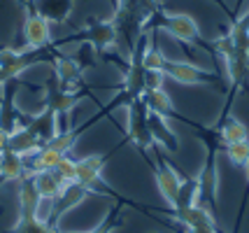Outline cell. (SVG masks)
I'll return each mask as SVG.
<instances>
[{"mask_svg": "<svg viewBox=\"0 0 249 233\" xmlns=\"http://www.w3.org/2000/svg\"><path fill=\"white\" fill-rule=\"evenodd\" d=\"M63 156L65 154L52 149L49 144H42V147H40V152L33 156V168L31 170H54V168L61 163V159H63Z\"/></svg>", "mask_w": 249, "mask_h": 233, "instance_id": "8fae6325", "label": "cell"}, {"mask_svg": "<svg viewBox=\"0 0 249 233\" xmlns=\"http://www.w3.org/2000/svg\"><path fill=\"white\" fill-rule=\"evenodd\" d=\"M175 217H177L179 224H184L186 229H189V226H198V224H214L212 212L207 210L203 203L186 205V208H177V210H175Z\"/></svg>", "mask_w": 249, "mask_h": 233, "instance_id": "ba28073f", "label": "cell"}, {"mask_svg": "<svg viewBox=\"0 0 249 233\" xmlns=\"http://www.w3.org/2000/svg\"><path fill=\"white\" fill-rule=\"evenodd\" d=\"M221 138H224V143L231 144V143H242V140H249V131L247 126L240 122V119H226L224 126H221Z\"/></svg>", "mask_w": 249, "mask_h": 233, "instance_id": "7c38bea8", "label": "cell"}, {"mask_svg": "<svg viewBox=\"0 0 249 233\" xmlns=\"http://www.w3.org/2000/svg\"><path fill=\"white\" fill-rule=\"evenodd\" d=\"M156 184H159V191H161V196L165 198V203L175 210V208H177V203H179L182 184H184L182 178H179V173H177L173 166L161 163V166L156 168Z\"/></svg>", "mask_w": 249, "mask_h": 233, "instance_id": "6da1fadb", "label": "cell"}, {"mask_svg": "<svg viewBox=\"0 0 249 233\" xmlns=\"http://www.w3.org/2000/svg\"><path fill=\"white\" fill-rule=\"evenodd\" d=\"M144 103H147L149 112L161 114V117L173 112V100L165 93V89H147L144 91Z\"/></svg>", "mask_w": 249, "mask_h": 233, "instance_id": "30bf717a", "label": "cell"}, {"mask_svg": "<svg viewBox=\"0 0 249 233\" xmlns=\"http://www.w3.org/2000/svg\"><path fill=\"white\" fill-rule=\"evenodd\" d=\"M189 233H219L214 224H198V226H189Z\"/></svg>", "mask_w": 249, "mask_h": 233, "instance_id": "ffe728a7", "label": "cell"}, {"mask_svg": "<svg viewBox=\"0 0 249 233\" xmlns=\"http://www.w3.org/2000/svg\"><path fill=\"white\" fill-rule=\"evenodd\" d=\"M26 170V159L12 149H5L0 154V178L5 179H21Z\"/></svg>", "mask_w": 249, "mask_h": 233, "instance_id": "9c48e42d", "label": "cell"}, {"mask_svg": "<svg viewBox=\"0 0 249 233\" xmlns=\"http://www.w3.org/2000/svg\"><path fill=\"white\" fill-rule=\"evenodd\" d=\"M114 231V224H112V219H105V222L100 224V226H96V229H91V231H84V233H112Z\"/></svg>", "mask_w": 249, "mask_h": 233, "instance_id": "44dd1931", "label": "cell"}, {"mask_svg": "<svg viewBox=\"0 0 249 233\" xmlns=\"http://www.w3.org/2000/svg\"><path fill=\"white\" fill-rule=\"evenodd\" d=\"M247 182H249V166H247Z\"/></svg>", "mask_w": 249, "mask_h": 233, "instance_id": "603a6c76", "label": "cell"}, {"mask_svg": "<svg viewBox=\"0 0 249 233\" xmlns=\"http://www.w3.org/2000/svg\"><path fill=\"white\" fill-rule=\"evenodd\" d=\"M165 26L173 33V37H177L179 42H194L198 37V23L189 14H168Z\"/></svg>", "mask_w": 249, "mask_h": 233, "instance_id": "8992f818", "label": "cell"}, {"mask_svg": "<svg viewBox=\"0 0 249 233\" xmlns=\"http://www.w3.org/2000/svg\"><path fill=\"white\" fill-rule=\"evenodd\" d=\"M91 42L96 47H109L114 42V28L109 26V23H100L96 28H91Z\"/></svg>", "mask_w": 249, "mask_h": 233, "instance_id": "2e32d148", "label": "cell"}, {"mask_svg": "<svg viewBox=\"0 0 249 233\" xmlns=\"http://www.w3.org/2000/svg\"><path fill=\"white\" fill-rule=\"evenodd\" d=\"M75 103H77V98L72 93H56L49 100V108H52L54 114H65V112H70L75 108Z\"/></svg>", "mask_w": 249, "mask_h": 233, "instance_id": "e0dca14e", "label": "cell"}, {"mask_svg": "<svg viewBox=\"0 0 249 233\" xmlns=\"http://www.w3.org/2000/svg\"><path fill=\"white\" fill-rule=\"evenodd\" d=\"M5 149H10V133L0 128V154H2Z\"/></svg>", "mask_w": 249, "mask_h": 233, "instance_id": "7402d4cb", "label": "cell"}, {"mask_svg": "<svg viewBox=\"0 0 249 233\" xmlns=\"http://www.w3.org/2000/svg\"><path fill=\"white\" fill-rule=\"evenodd\" d=\"M103 168H105V159L98 154L79 159V161H75V182L89 191H93L103 178Z\"/></svg>", "mask_w": 249, "mask_h": 233, "instance_id": "7a4b0ae2", "label": "cell"}, {"mask_svg": "<svg viewBox=\"0 0 249 233\" xmlns=\"http://www.w3.org/2000/svg\"><path fill=\"white\" fill-rule=\"evenodd\" d=\"M226 156H228V161H231L233 166L247 168L249 166V140L226 144Z\"/></svg>", "mask_w": 249, "mask_h": 233, "instance_id": "4fadbf2b", "label": "cell"}, {"mask_svg": "<svg viewBox=\"0 0 249 233\" xmlns=\"http://www.w3.org/2000/svg\"><path fill=\"white\" fill-rule=\"evenodd\" d=\"M54 173L63 179L65 184H72V182H75V161H72L70 156H63L61 163L54 168Z\"/></svg>", "mask_w": 249, "mask_h": 233, "instance_id": "ac0fdd59", "label": "cell"}, {"mask_svg": "<svg viewBox=\"0 0 249 233\" xmlns=\"http://www.w3.org/2000/svg\"><path fill=\"white\" fill-rule=\"evenodd\" d=\"M23 37L31 47H44L49 42V19L42 14H31L23 23Z\"/></svg>", "mask_w": 249, "mask_h": 233, "instance_id": "52a82bcc", "label": "cell"}, {"mask_svg": "<svg viewBox=\"0 0 249 233\" xmlns=\"http://www.w3.org/2000/svg\"><path fill=\"white\" fill-rule=\"evenodd\" d=\"M33 184L37 189L40 198L47 200H56L63 194V189L68 187L54 170H33Z\"/></svg>", "mask_w": 249, "mask_h": 233, "instance_id": "5b68a950", "label": "cell"}, {"mask_svg": "<svg viewBox=\"0 0 249 233\" xmlns=\"http://www.w3.org/2000/svg\"><path fill=\"white\" fill-rule=\"evenodd\" d=\"M163 75H168L170 79L179 82V84H200V82H205V79L212 77V72H207V70L194 66V63H184V61H168V58H165Z\"/></svg>", "mask_w": 249, "mask_h": 233, "instance_id": "277c9868", "label": "cell"}, {"mask_svg": "<svg viewBox=\"0 0 249 233\" xmlns=\"http://www.w3.org/2000/svg\"><path fill=\"white\" fill-rule=\"evenodd\" d=\"M75 143H77L75 131H65V133H56L54 138H49L44 144H49L52 149H56V152H61V154L68 156V152H72Z\"/></svg>", "mask_w": 249, "mask_h": 233, "instance_id": "9a60e30c", "label": "cell"}, {"mask_svg": "<svg viewBox=\"0 0 249 233\" xmlns=\"http://www.w3.org/2000/svg\"><path fill=\"white\" fill-rule=\"evenodd\" d=\"M79 75H82V70H79L75 58H58L56 61V77L61 82H75Z\"/></svg>", "mask_w": 249, "mask_h": 233, "instance_id": "5bb4252c", "label": "cell"}, {"mask_svg": "<svg viewBox=\"0 0 249 233\" xmlns=\"http://www.w3.org/2000/svg\"><path fill=\"white\" fill-rule=\"evenodd\" d=\"M142 66L147 72H163V68H165V56L161 52H147L144 54V61H142Z\"/></svg>", "mask_w": 249, "mask_h": 233, "instance_id": "d6986e66", "label": "cell"}, {"mask_svg": "<svg viewBox=\"0 0 249 233\" xmlns=\"http://www.w3.org/2000/svg\"><path fill=\"white\" fill-rule=\"evenodd\" d=\"M89 196V189H84L82 184H77V182H72V184H68V187L63 189V194L58 196V198L52 203V215H49V226L54 229L56 222L63 217L68 210H72V208H77L82 200Z\"/></svg>", "mask_w": 249, "mask_h": 233, "instance_id": "3957f363", "label": "cell"}]
</instances>
